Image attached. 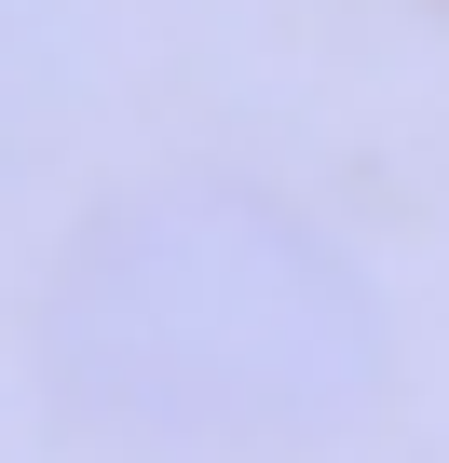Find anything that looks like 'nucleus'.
<instances>
[{
    "label": "nucleus",
    "instance_id": "obj_1",
    "mask_svg": "<svg viewBox=\"0 0 449 463\" xmlns=\"http://www.w3.org/2000/svg\"><path fill=\"white\" fill-rule=\"evenodd\" d=\"M69 436L136 463H313L395 395V300L341 232L259 177L109 191L28 314Z\"/></svg>",
    "mask_w": 449,
    "mask_h": 463
}]
</instances>
